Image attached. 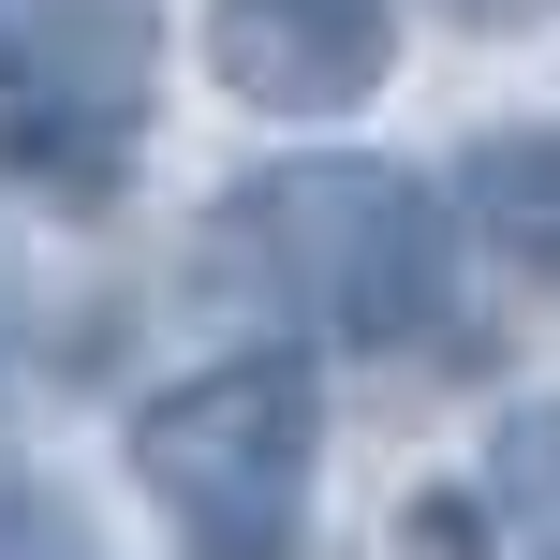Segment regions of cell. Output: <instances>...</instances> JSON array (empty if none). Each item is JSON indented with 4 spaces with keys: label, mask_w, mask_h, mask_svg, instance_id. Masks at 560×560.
Masks as SVG:
<instances>
[{
    "label": "cell",
    "mask_w": 560,
    "mask_h": 560,
    "mask_svg": "<svg viewBox=\"0 0 560 560\" xmlns=\"http://www.w3.org/2000/svg\"><path fill=\"white\" fill-rule=\"evenodd\" d=\"M207 266H236L266 310H295V325L325 339H369V354H398V339L443 325L457 295V192H428V177L398 163H266L222 192V222H207Z\"/></svg>",
    "instance_id": "cell-1"
},
{
    "label": "cell",
    "mask_w": 560,
    "mask_h": 560,
    "mask_svg": "<svg viewBox=\"0 0 560 560\" xmlns=\"http://www.w3.org/2000/svg\"><path fill=\"white\" fill-rule=\"evenodd\" d=\"M310 472H325V384H310L295 339L207 354L163 398H133V487L207 560H280L310 516Z\"/></svg>",
    "instance_id": "cell-2"
},
{
    "label": "cell",
    "mask_w": 560,
    "mask_h": 560,
    "mask_svg": "<svg viewBox=\"0 0 560 560\" xmlns=\"http://www.w3.org/2000/svg\"><path fill=\"white\" fill-rule=\"evenodd\" d=\"M148 0H15L0 15V177L104 207L148 148Z\"/></svg>",
    "instance_id": "cell-3"
},
{
    "label": "cell",
    "mask_w": 560,
    "mask_h": 560,
    "mask_svg": "<svg viewBox=\"0 0 560 560\" xmlns=\"http://www.w3.org/2000/svg\"><path fill=\"white\" fill-rule=\"evenodd\" d=\"M207 74L252 118L325 133V118H354L398 74V15L384 0H207Z\"/></svg>",
    "instance_id": "cell-4"
},
{
    "label": "cell",
    "mask_w": 560,
    "mask_h": 560,
    "mask_svg": "<svg viewBox=\"0 0 560 560\" xmlns=\"http://www.w3.org/2000/svg\"><path fill=\"white\" fill-rule=\"evenodd\" d=\"M457 222H472L516 280L560 295V133H487L472 163H457Z\"/></svg>",
    "instance_id": "cell-5"
},
{
    "label": "cell",
    "mask_w": 560,
    "mask_h": 560,
    "mask_svg": "<svg viewBox=\"0 0 560 560\" xmlns=\"http://www.w3.org/2000/svg\"><path fill=\"white\" fill-rule=\"evenodd\" d=\"M487 502H502V532H560V398H516L487 428Z\"/></svg>",
    "instance_id": "cell-6"
},
{
    "label": "cell",
    "mask_w": 560,
    "mask_h": 560,
    "mask_svg": "<svg viewBox=\"0 0 560 560\" xmlns=\"http://www.w3.org/2000/svg\"><path fill=\"white\" fill-rule=\"evenodd\" d=\"M0 560H104V546H89V516L59 502V487L0 472Z\"/></svg>",
    "instance_id": "cell-7"
},
{
    "label": "cell",
    "mask_w": 560,
    "mask_h": 560,
    "mask_svg": "<svg viewBox=\"0 0 560 560\" xmlns=\"http://www.w3.org/2000/svg\"><path fill=\"white\" fill-rule=\"evenodd\" d=\"M487 516H502V502H457V487H428V502H413V560H487Z\"/></svg>",
    "instance_id": "cell-8"
},
{
    "label": "cell",
    "mask_w": 560,
    "mask_h": 560,
    "mask_svg": "<svg viewBox=\"0 0 560 560\" xmlns=\"http://www.w3.org/2000/svg\"><path fill=\"white\" fill-rule=\"evenodd\" d=\"M560 0H457V30H487V45H516V30H546Z\"/></svg>",
    "instance_id": "cell-9"
}]
</instances>
